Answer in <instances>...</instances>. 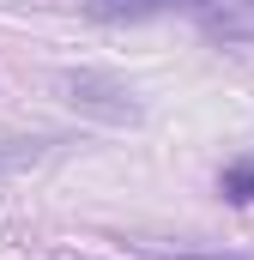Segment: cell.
Listing matches in <instances>:
<instances>
[{
	"instance_id": "6da1fadb",
	"label": "cell",
	"mask_w": 254,
	"mask_h": 260,
	"mask_svg": "<svg viewBox=\"0 0 254 260\" xmlns=\"http://www.w3.org/2000/svg\"><path fill=\"white\" fill-rule=\"evenodd\" d=\"M61 85H67V97H73V109H85V115H97V121H115V127L139 121V97L127 91L121 79H109V73L79 67V73H67Z\"/></svg>"
},
{
	"instance_id": "7a4b0ae2",
	"label": "cell",
	"mask_w": 254,
	"mask_h": 260,
	"mask_svg": "<svg viewBox=\"0 0 254 260\" xmlns=\"http://www.w3.org/2000/svg\"><path fill=\"white\" fill-rule=\"evenodd\" d=\"M218 6H224V0H85V12H91L97 24H139V18H170V12L206 24Z\"/></svg>"
},
{
	"instance_id": "3957f363",
	"label": "cell",
	"mask_w": 254,
	"mask_h": 260,
	"mask_svg": "<svg viewBox=\"0 0 254 260\" xmlns=\"http://www.w3.org/2000/svg\"><path fill=\"white\" fill-rule=\"evenodd\" d=\"M218 188H224V200H236V206H254V157L230 164V170L218 176Z\"/></svg>"
},
{
	"instance_id": "277c9868",
	"label": "cell",
	"mask_w": 254,
	"mask_h": 260,
	"mask_svg": "<svg viewBox=\"0 0 254 260\" xmlns=\"http://www.w3.org/2000/svg\"><path fill=\"white\" fill-rule=\"evenodd\" d=\"M55 139H12L6 151H0V170H18V164H37L43 151H49Z\"/></svg>"
}]
</instances>
